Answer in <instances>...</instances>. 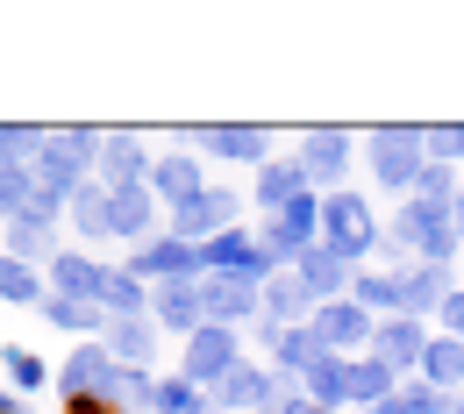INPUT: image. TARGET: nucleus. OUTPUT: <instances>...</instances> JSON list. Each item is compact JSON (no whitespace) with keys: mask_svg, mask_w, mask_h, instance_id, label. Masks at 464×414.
Masks as SVG:
<instances>
[{"mask_svg":"<svg viewBox=\"0 0 464 414\" xmlns=\"http://www.w3.org/2000/svg\"><path fill=\"white\" fill-rule=\"evenodd\" d=\"M372 207L357 200V193H329L322 200V243L336 250V257H357V250H372Z\"/></svg>","mask_w":464,"mask_h":414,"instance_id":"nucleus-3","label":"nucleus"},{"mask_svg":"<svg viewBox=\"0 0 464 414\" xmlns=\"http://www.w3.org/2000/svg\"><path fill=\"white\" fill-rule=\"evenodd\" d=\"M450 307V272L443 265H421V272H401V314H443Z\"/></svg>","mask_w":464,"mask_h":414,"instance_id":"nucleus-18","label":"nucleus"},{"mask_svg":"<svg viewBox=\"0 0 464 414\" xmlns=\"http://www.w3.org/2000/svg\"><path fill=\"white\" fill-rule=\"evenodd\" d=\"M193 143L215 150V158H236V165H257L265 158V129H193Z\"/></svg>","mask_w":464,"mask_h":414,"instance_id":"nucleus-24","label":"nucleus"},{"mask_svg":"<svg viewBox=\"0 0 464 414\" xmlns=\"http://www.w3.org/2000/svg\"><path fill=\"white\" fill-rule=\"evenodd\" d=\"M14 215H29V172L0 165V222H14Z\"/></svg>","mask_w":464,"mask_h":414,"instance_id":"nucleus-38","label":"nucleus"},{"mask_svg":"<svg viewBox=\"0 0 464 414\" xmlns=\"http://www.w3.org/2000/svg\"><path fill=\"white\" fill-rule=\"evenodd\" d=\"M421 351H429V336H421V322H407V314H393V322H379V336H372V357L401 379V371H421Z\"/></svg>","mask_w":464,"mask_h":414,"instance_id":"nucleus-12","label":"nucleus"},{"mask_svg":"<svg viewBox=\"0 0 464 414\" xmlns=\"http://www.w3.org/2000/svg\"><path fill=\"white\" fill-rule=\"evenodd\" d=\"M458 229H464V178H458Z\"/></svg>","mask_w":464,"mask_h":414,"instance_id":"nucleus-45","label":"nucleus"},{"mask_svg":"<svg viewBox=\"0 0 464 414\" xmlns=\"http://www.w3.org/2000/svg\"><path fill=\"white\" fill-rule=\"evenodd\" d=\"M64 215H72V222H79L86 236H108V186H79Z\"/></svg>","mask_w":464,"mask_h":414,"instance_id":"nucleus-32","label":"nucleus"},{"mask_svg":"<svg viewBox=\"0 0 464 414\" xmlns=\"http://www.w3.org/2000/svg\"><path fill=\"white\" fill-rule=\"evenodd\" d=\"M108 265H93V257H79V250H58V265H51V286H58V300H93L101 307V294H108Z\"/></svg>","mask_w":464,"mask_h":414,"instance_id":"nucleus-15","label":"nucleus"},{"mask_svg":"<svg viewBox=\"0 0 464 414\" xmlns=\"http://www.w3.org/2000/svg\"><path fill=\"white\" fill-rule=\"evenodd\" d=\"M443 329H450V336L464 343V294H450V307H443Z\"/></svg>","mask_w":464,"mask_h":414,"instance_id":"nucleus-41","label":"nucleus"},{"mask_svg":"<svg viewBox=\"0 0 464 414\" xmlns=\"http://www.w3.org/2000/svg\"><path fill=\"white\" fill-rule=\"evenodd\" d=\"M44 143H51L44 129H14V121H0V165H7V172H29V165L44 158Z\"/></svg>","mask_w":464,"mask_h":414,"instance_id":"nucleus-29","label":"nucleus"},{"mask_svg":"<svg viewBox=\"0 0 464 414\" xmlns=\"http://www.w3.org/2000/svg\"><path fill=\"white\" fill-rule=\"evenodd\" d=\"M158 215H150V186H108V236H150Z\"/></svg>","mask_w":464,"mask_h":414,"instance_id":"nucleus-17","label":"nucleus"},{"mask_svg":"<svg viewBox=\"0 0 464 414\" xmlns=\"http://www.w3.org/2000/svg\"><path fill=\"white\" fill-rule=\"evenodd\" d=\"M158 414H208V400H200V386L179 371V379H165V386H158Z\"/></svg>","mask_w":464,"mask_h":414,"instance_id":"nucleus-35","label":"nucleus"},{"mask_svg":"<svg viewBox=\"0 0 464 414\" xmlns=\"http://www.w3.org/2000/svg\"><path fill=\"white\" fill-rule=\"evenodd\" d=\"M421 150H429L421 129H372V172L386 186H414L421 178Z\"/></svg>","mask_w":464,"mask_h":414,"instance_id":"nucleus-4","label":"nucleus"},{"mask_svg":"<svg viewBox=\"0 0 464 414\" xmlns=\"http://www.w3.org/2000/svg\"><path fill=\"white\" fill-rule=\"evenodd\" d=\"M458 414H464V400H458Z\"/></svg>","mask_w":464,"mask_h":414,"instance_id":"nucleus-46","label":"nucleus"},{"mask_svg":"<svg viewBox=\"0 0 464 414\" xmlns=\"http://www.w3.org/2000/svg\"><path fill=\"white\" fill-rule=\"evenodd\" d=\"M265 307L286 322V314H300V307H307V286H300V279H272V286H265Z\"/></svg>","mask_w":464,"mask_h":414,"instance_id":"nucleus-39","label":"nucleus"},{"mask_svg":"<svg viewBox=\"0 0 464 414\" xmlns=\"http://www.w3.org/2000/svg\"><path fill=\"white\" fill-rule=\"evenodd\" d=\"M150 351H158L150 314H121V322H108V357H115L121 371H129V364H150Z\"/></svg>","mask_w":464,"mask_h":414,"instance_id":"nucleus-19","label":"nucleus"},{"mask_svg":"<svg viewBox=\"0 0 464 414\" xmlns=\"http://www.w3.org/2000/svg\"><path fill=\"white\" fill-rule=\"evenodd\" d=\"M429 150H436V165H443V158H464V121L458 129H429Z\"/></svg>","mask_w":464,"mask_h":414,"instance_id":"nucleus-40","label":"nucleus"},{"mask_svg":"<svg viewBox=\"0 0 464 414\" xmlns=\"http://www.w3.org/2000/svg\"><path fill=\"white\" fill-rule=\"evenodd\" d=\"M101 307H108V314H143V286H136V272H115V279H108V294H101Z\"/></svg>","mask_w":464,"mask_h":414,"instance_id":"nucleus-37","label":"nucleus"},{"mask_svg":"<svg viewBox=\"0 0 464 414\" xmlns=\"http://www.w3.org/2000/svg\"><path fill=\"white\" fill-rule=\"evenodd\" d=\"M350 300H357L364 314L379 307V314L393 322V314H401V272H393V279H386V272H372V279H357V286H350Z\"/></svg>","mask_w":464,"mask_h":414,"instance_id":"nucleus-31","label":"nucleus"},{"mask_svg":"<svg viewBox=\"0 0 464 414\" xmlns=\"http://www.w3.org/2000/svg\"><path fill=\"white\" fill-rule=\"evenodd\" d=\"M236 364H243V357H236V329L208 322L200 336H186V379H193V386H222Z\"/></svg>","mask_w":464,"mask_h":414,"instance_id":"nucleus-6","label":"nucleus"},{"mask_svg":"<svg viewBox=\"0 0 464 414\" xmlns=\"http://www.w3.org/2000/svg\"><path fill=\"white\" fill-rule=\"evenodd\" d=\"M150 186H158V193L172 200V215L186 207V200H200V193H208V186H200V165H193V158H158Z\"/></svg>","mask_w":464,"mask_h":414,"instance_id":"nucleus-25","label":"nucleus"},{"mask_svg":"<svg viewBox=\"0 0 464 414\" xmlns=\"http://www.w3.org/2000/svg\"><path fill=\"white\" fill-rule=\"evenodd\" d=\"M158 322H165V329H193V336H200V329H208V300H200V279H186V286H165V294H158Z\"/></svg>","mask_w":464,"mask_h":414,"instance_id":"nucleus-21","label":"nucleus"},{"mask_svg":"<svg viewBox=\"0 0 464 414\" xmlns=\"http://www.w3.org/2000/svg\"><path fill=\"white\" fill-rule=\"evenodd\" d=\"M64 414H121L115 400H64Z\"/></svg>","mask_w":464,"mask_h":414,"instance_id":"nucleus-42","label":"nucleus"},{"mask_svg":"<svg viewBox=\"0 0 464 414\" xmlns=\"http://www.w3.org/2000/svg\"><path fill=\"white\" fill-rule=\"evenodd\" d=\"M279 414H329V408H314V400H286Z\"/></svg>","mask_w":464,"mask_h":414,"instance_id":"nucleus-43","label":"nucleus"},{"mask_svg":"<svg viewBox=\"0 0 464 414\" xmlns=\"http://www.w3.org/2000/svg\"><path fill=\"white\" fill-rule=\"evenodd\" d=\"M293 279L307 286V300H314V307H329V300H350L343 286H357V279H350V257H336L329 243H314V250L293 265Z\"/></svg>","mask_w":464,"mask_h":414,"instance_id":"nucleus-11","label":"nucleus"},{"mask_svg":"<svg viewBox=\"0 0 464 414\" xmlns=\"http://www.w3.org/2000/svg\"><path fill=\"white\" fill-rule=\"evenodd\" d=\"M215 408H286V400H279V386H272V371H257V364H236L229 379H222V386H215Z\"/></svg>","mask_w":464,"mask_h":414,"instance_id":"nucleus-16","label":"nucleus"},{"mask_svg":"<svg viewBox=\"0 0 464 414\" xmlns=\"http://www.w3.org/2000/svg\"><path fill=\"white\" fill-rule=\"evenodd\" d=\"M44 314H51L58 329H108V322H115V314L93 307V300H44Z\"/></svg>","mask_w":464,"mask_h":414,"instance_id":"nucleus-33","label":"nucleus"},{"mask_svg":"<svg viewBox=\"0 0 464 414\" xmlns=\"http://www.w3.org/2000/svg\"><path fill=\"white\" fill-rule=\"evenodd\" d=\"M300 379H307V400H314V408H329V414L350 400V357H314Z\"/></svg>","mask_w":464,"mask_h":414,"instance_id":"nucleus-20","label":"nucleus"},{"mask_svg":"<svg viewBox=\"0 0 464 414\" xmlns=\"http://www.w3.org/2000/svg\"><path fill=\"white\" fill-rule=\"evenodd\" d=\"M200 272H243V279H272V257L257 250V236L236 222L215 243H200Z\"/></svg>","mask_w":464,"mask_h":414,"instance_id":"nucleus-8","label":"nucleus"},{"mask_svg":"<svg viewBox=\"0 0 464 414\" xmlns=\"http://www.w3.org/2000/svg\"><path fill=\"white\" fill-rule=\"evenodd\" d=\"M0 371L14 379V393H36V386L51 379V364H44V357H29L22 343H14V351H0Z\"/></svg>","mask_w":464,"mask_h":414,"instance_id":"nucleus-34","label":"nucleus"},{"mask_svg":"<svg viewBox=\"0 0 464 414\" xmlns=\"http://www.w3.org/2000/svg\"><path fill=\"white\" fill-rule=\"evenodd\" d=\"M314 336H322V351L343 357L350 343H364V336H379V322L357 307V300H329V307H314V322H307Z\"/></svg>","mask_w":464,"mask_h":414,"instance_id":"nucleus-10","label":"nucleus"},{"mask_svg":"<svg viewBox=\"0 0 464 414\" xmlns=\"http://www.w3.org/2000/svg\"><path fill=\"white\" fill-rule=\"evenodd\" d=\"M136 279H172V286H186L193 272H200V250L193 243H179V236H158V243H143L136 250V265H129Z\"/></svg>","mask_w":464,"mask_h":414,"instance_id":"nucleus-13","label":"nucleus"},{"mask_svg":"<svg viewBox=\"0 0 464 414\" xmlns=\"http://www.w3.org/2000/svg\"><path fill=\"white\" fill-rule=\"evenodd\" d=\"M58 386H64V400H115L121 364L108 357V343H86V351H79V357L58 371Z\"/></svg>","mask_w":464,"mask_h":414,"instance_id":"nucleus-5","label":"nucleus"},{"mask_svg":"<svg viewBox=\"0 0 464 414\" xmlns=\"http://www.w3.org/2000/svg\"><path fill=\"white\" fill-rule=\"evenodd\" d=\"M200 300H208V322H243V314H257L265 307V279H243V272H208L200 279Z\"/></svg>","mask_w":464,"mask_h":414,"instance_id":"nucleus-7","label":"nucleus"},{"mask_svg":"<svg viewBox=\"0 0 464 414\" xmlns=\"http://www.w3.org/2000/svg\"><path fill=\"white\" fill-rule=\"evenodd\" d=\"M300 172L307 186H336L350 172V136L343 129H307V143H300Z\"/></svg>","mask_w":464,"mask_h":414,"instance_id":"nucleus-14","label":"nucleus"},{"mask_svg":"<svg viewBox=\"0 0 464 414\" xmlns=\"http://www.w3.org/2000/svg\"><path fill=\"white\" fill-rule=\"evenodd\" d=\"M458 207H436V200H407V215H401V243H414L429 265H443L450 250H458Z\"/></svg>","mask_w":464,"mask_h":414,"instance_id":"nucleus-2","label":"nucleus"},{"mask_svg":"<svg viewBox=\"0 0 464 414\" xmlns=\"http://www.w3.org/2000/svg\"><path fill=\"white\" fill-rule=\"evenodd\" d=\"M414 379H429L436 393L464 386V343H458V336H429V351H421V371H414Z\"/></svg>","mask_w":464,"mask_h":414,"instance_id":"nucleus-22","label":"nucleus"},{"mask_svg":"<svg viewBox=\"0 0 464 414\" xmlns=\"http://www.w3.org/2000/svg\"><path fill=\"white\" fill-rule=\"evenodd\" d=\"M401 408L407 414H458V400H450V393H436L429 379H407V386H401Z\"/></svg>","mask_w":464,"mask_h":414,"instance_id":"nucleus-36","label":"nucleus"},{"mask_svg":"<svg viewBox=\"0 0 464 414\" xmlns=\"http://www.w3.org/2000/svg\"><path fill=\"white\" fill-rule=\"evenodd\" d=\"M7 257H22V265L51 257V265H58V250H51V215H36V207L14 215V222H7Z\"/></svg>","mask_w":464,"mask_h":414,"instance_id":"nucleus-23","label":"nucleus"},{"mask_svg":"<svg viewBox=\"0 0 464 414\" xmlns=\"http://www.w3.org/2000/svg\"><path fill=\"white\" fill-rule=\"evenodd\" d=\"M0 414H22V400H14V393H0Z\"/></svg>","mask_w":464,"mask_h":414,"instance_id":"nucleus-44","label":"nucleus"},{"mask_svg":"<svg viewBox=\"0 0 464 414\" xmlns=\"http://www.w3.org/2000/svg\"><path fill=\"white\" fill-rule=\"evenodd\" d=\"M101 165H108V186H143V178L158 172V165L143 158V143H129V136H108V150H101Z\"/></svg>","mask_w":464,"mask_h":414,"instance_id":"nucleus-26","label":"nucleus"},{"mask_svg":"<svg viewBox=\"0 0 464 414\" xmlns=\"http://www.w3.org/2000/svg\"><path fill=\"white\" fill-rule=\"evenodd\" d=\"M314 243H322V200H314V193H300L293 207H279V215L257 229V250H265L272 265H279V257H286V265H300Z\"/></svg>","mask_w":464,"mask_h":414,"instance_id":"nucleus-1","label":"nucleus"},{"mask_svg":"<svg viewBox=\"0 0 464 414\" xmlns=\"http://www.w3.org/2000/svg\"><path fill=\"white\" fill-rule=\"evenodd\" d=\"M350 400H364V408L393 400V371H386L379 357H357V364H350Z\"/></svg>","mask_w":464,"mask_h":414,"instance_id":"nucleus-30","label":"nucleus"},{"mask_svg":"<svg viewBox=\"0 0 464 414\" xmlns=\"http://www.w3.org/2000/svg\"><path fill=\"white\" fill-rule=\"evenodd\" d=\"M300 193H307V172H300V165H265V172H257V207H272V215L293 207Z\"/></svg>","mask_w":464,"mask_h":414,"instance_id":"nucleus-27","label":"nucleus"},{"mask_svg":"<svg viewBox=\"0 0 464 414\" xmlns=\"http://www.w3.org/2000/svg\"><path fill=\"white\" fill-rule=\"evenodd\" d=\"M44 286H51V279H36V265H22V257H0V300H14V307H36V300H51Z\"/></svg>","mask_w":464,"mask_h":414,"instance_id":"nucleus-28","label":"nucleus"},{"mask_svg":"<svg viewBox=\"0 0 464 414\" xmlns=\"http://www.w3.org/2000/svg\"><path fill=\"white\" fill-rule=\"evenodd\" d=\"M222 229H236V193H215V186H208L200 200H186V207L172 215V236L193 243V250H200V243H215Z\"/></svg>","mask_w":464,"mask_h":414,"instance_id":"nucleus-9","label":"nucleus"}]
</instances>
